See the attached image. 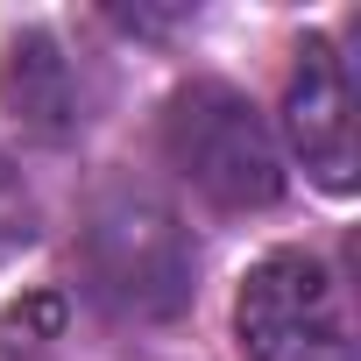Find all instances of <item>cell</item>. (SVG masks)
I'll list each match as a JSON object with an SVG mask.
<instances>
[{"label":"cell","mask_w":361,"mask_h":361,"mask_svg":"<svg viewBox=\"0 0 361 361\" xmlns=\"http://www.w3.org/2000/svg\"><path fill=\"white\" fill-rule=\"evenodd\" d=\"M78 262H85V290L121 312V319H170L192 298V234L156 192L142 185H114L92 199L85 234H78Z\"/></svg>","instance_id":"obj_1"},{"label":"cell","mask_w":361,"mask_h":361,"mask_svg":"<svg viewBox=\"0 0 361 361\" xmlns=\"http://www.w3.org/2000/svg\"><path fill=\"white\" fill-rule=\"evenodd\" d=\"M163 149L185 170V185L227 213L276 206V192H283V156H276L262 114L234 85H185L163 114Z\"/></svg>","instance_id":"obj_2"},{"label":"cell","mask_w":361,"mask_h":361,"mask_svg":"<svg viewBox=\"0 0 361 361\" xmlns=\"http://www.w3.org/2000/svg\"><path fill=\"white\" fill-rule=\"evenodd\" d=\"M234 333L248 361H354V326L333 269L305 248H276L248 269L234 298Z\"/></svg>","instance_id":"obj_3"},{"label":"cell","mask_w":361,"mask_h":361,"mask_svg":"<svg viewBox=\"0 0 361 361\" xmlns=\"http://www.w3.org/2000/svg\"><path fill=\"white\" fill-rule=\"evenodd\" d=\"M283 135L326 192L354 185V99H347V64L326 36H312L298 50V71L283 92Z\"/></svg>","instance_id":"obj_4"},{"label":"cell","mask_w":361,"mask_h":361,"mask_svg":"<svg viewBox=\"0 0 361 361\" xmlns=\"http://www.w3.org/2000/svg\"><path fill=\"white\" fill-rule=\"evenodd\" d=\"M0 99H8V114L43 135V142H64L92 121V85H85V64L64 57L57 36H22L8 50V64H0Z\"/></svg>","instance_id":"obj_5"},{"label":"cell","mask_w":361,"mask_h":361,"mask_svg":"<svg viewBox=\"0 0 361 361\" xmlns=\"http://www.w3.org/2000/svg\"><path fill=\"white\" fill-rule=\"evenodd\" d=\"M29 234H36V206H29V192H22L15 163L0 156V255H15Z\"/></svg>","instance_id":"obj_6"}]
</instances>
